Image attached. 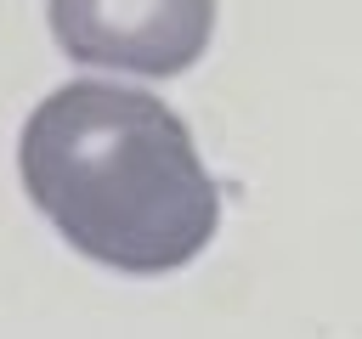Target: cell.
<instances>
[{"label": "cell", "mask_w": 362, "mask_h": 339, "mask_svg": "<svg viewBox=\"0 0 362 339\" xmlns=\"http://www.w3.org/2000/svg\"><path fill=\"white\" fill-rule=\"evenodd\" d=\"M17 170L68 249L130 277L181 271L221 226V186L192 130L136 85H57L23 124Z\"/></svg>", "instance_id": "obj_1"}, {"label": "cell", "mask_w": 362, "mask_h": 339, "mask_svg": "<svg viewBox=\"0 0 362 339\" xmlns=\"http://www.w3.org/2000/svg\"><path fill=\"white\" fill-rule=\"evenodd\" d=\"M51 40L79 68L187 73L215 34V0H45Z\"/></svg>", "instance_id": "obj_2"}]
</instances>
